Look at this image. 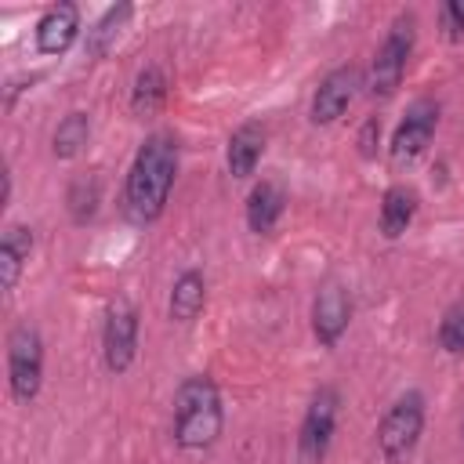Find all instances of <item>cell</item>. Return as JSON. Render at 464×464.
Instances as JSON below:
<instances>
[{"label": "cell", "mask_w": 464, "mask_h": 464, "mask_svg": "<svg viewBox=\"0 0 464 464\" xmlns=\"http://www.w3.org/2000/svg\"><path fill=\"white\" fill-rule=\"evenodd\" d=\"M203 301H207V283H203V276H199L196 268L181 272V276L174 279V290H170V319L192 323V319L199 315Z\"/></svg>", "instance_id": "16"}, {"label": "cell", "mask_w": 464, "mask_h": 464, "mask_svg": "<svg viewBox=\"0 0 464 464\" xmlns=\"http://www.w3.org/2000/svg\"><path fill=\"white\" fill-rule=\"evenodd\" d=\"M29 250H33V228L11 225L0 239V283H4V290H11L18 283V272H22V261L29 257Z\"/></svg>", "instance_id": "15"}, {"label": "cell", "mask_w": 464, "mask_h": 464, "mask_svg": "<svg viewBox=\"0 0 464 464\" xmlns=\"http://www.w3.org/2000/svg\"><path fill=\"white\" fill-rule=\"evenodd\" d=\"M167 98V80H163V69L160 65H145L134 80V94H130V109L134 116H156L160 105Z\"/></svg>", "instance_id": "17"}, {"label": "cell", "mask_w": 464, "mask_h": 464, "mask_svg": "<svg viewBox=\"0 0 464 464\" xmlns=\"http://www.w3.org/2000/svg\"><path fill=\"white\" fill-rule=\"evenodd\" d=\"M265 152V127L261 123H243L232 130L228 138V149H225V160H228V174L232 178H250L257 160Z\"/></svg>", "instance_id": "12"}, {"label": "cell", "mask_w": 464, "mask_h": 464, "mask_svg": "<svg viewBox=\"0 0 464 464\" xmlns=\"http://www.w3.org/2000/svg\"><path fill=\"white\" fill-rule=\"evenodd\" d=\"M439 344H442L450 355H460V352H464V304L446 308V315H442V323H439Z\"/></svg>", "instance_id": "21"}, {"label": "cell", "mask_w": 464, "mask_h": 464, "mask_svg": "<svg viewBox=\"0 0 464 464\" xmlns=\"http://www.w3.org/2000/svg\"><path fill=\"white\" fill-rule=\"evenodd\" d=\"M127 18H130V4L109 7V11L87 29V54H91V58H102V54L116 44V36H120V29L127 25Z\"/></svg>", "instance_id": "18"}, {"label": "cell", "mask_w": 464, "mask_h": 464, "mask_svg": "<svg viewBox=\"0 0 464 464\" xmlns=\"http://www.w3.org/2000/svg\"><path fill=\"white\" fill-rule=\"evenodd\" d=\"M442 25H446L450 40H460V36H464V0L442 4Z\"/></svg>", "instance_id": "22"}, {"label": "cell", "mask_w": 464, "mask_h": 464, "mask_svg": "<svg viewBox=\"0 0 464 464\" xmlns=\"http://www.w3.org/2000/svg\"><path fill=\"white\" fill-rule=\"evenodd\" d=\"M435 123H439V105L431 98H417L406 109L395 134H392V160L395 163H413L428 149V141L435 134Z\"/></svg>", "instance_id": "7"}, {"label": "cell", "mask_w": 464, "mask_h": 464, "mask_svg": "<svg viewBox=\"0 0 464 464\" xmlns=\"http://www.w3.org/2000/svg\"><path fill=\"white\" fill-rule=\"evenodd\" d=\"M69 214H72V221H91L94 218V210H98V199H102V192H98V178H76L72 185H69Z\"/></svg>", "instance_id": "20"}, {"label": "cell", "mask_w": 464, "mask_h": 464, "mask_svg": "<svg viewBox=\"0 0 464 464\" xmlns=\"http://www.w3.org/2000/svg\"><path fill=\"white\" fill-rule=\"evenodd\" d=\"M87 138H91V120H87V112H69V116L58 123V130H54V156H58V160L80 156L83 145H87Z\"/></svg>", "instance_id": "19"}, {"label": "cell", "mask_w": 464, "mask_h": 464, "mask_svg": "<svg viewBox=\"0 0 464 464\" xmlns=\"http://www.w3.org/2000/svg\"><path fill=\"white\" fill-rule=\"evenodd\" d=\"M417 214V192L410 185H392L381 199V232L388 239H399Z\"/></svg>", "instance_id": "14"}, {"label": "cell", "mask_w": 464, "mask_h": 464, "mask_svg": "<svg viewBox=\"0 0 464 464\" xmlns=\"http://www.w3.org/2000/svg\"><path fill=\"white\" fill-rule=\"evenodd\" d=\"M283 203H286L283 185H276V181L254 185V192L246 196V225H250V232H257V236L272 232L279 214H283Z\"/></svg>", "instance_id": "13"}, {"label": "cell", "mask_w": 464, "mask_h": 464, "mask_svg": "<svg viewBox=\"0 0 464 464\" xmlns=\"http://www.w3.org/2000/svg\"><path fill=\"white\" fill-rule=\"evenodd\" d=\"M348 319H352L348 294L337 283H326L312 304V330H315L319 344H337V337L348 330Z\"/></svg>", "instance_id": "10"}, {"label": "cell", "mask_w": 464, "mask_h": 464, "mask_svg": "<svg viewBox=\"0 0 464 464\" xmlns=\"http://www.w3.org/2000/svg\"><path fill=\"white\" fill-rule=\"evenodd\" d=\"M80 29V11L76 4H54L40 22H36V47L44 54H62Z\"/></svg>", "instance_id": "11"}, {"label": "cell", "mask_w": 464, "mask_h": 464, "mask_svg": "<svg viewBox=\"0 0 464 464\" xmlns=\"http://www.w3.org/2000/svg\"><path fill=\"white\" fill-rule=\"evenodd\" d=\"M420 428H424V395L420 392L399 395L388 406V413H384V420L377 428V442H381L384 460L399 464L402 457H410L417 439H420Z\"/></svg>", "instance_id": "3"}, {"label": "cell", "mask_w": 464, "mask_h": 464, "mask_svg": "<svg viewBox=\"0 0 464 464\" xmlns=\"http://www.w3.org/2000/svg\"><path fill=\"white\" fill-rule=\"evenodd\" d=\"M102 344H105V366L112 373H123L134 362V352H138V312L130 308V301L120 297V301L109 304Z\"/></svg>", "instance_id": "8"}, {"label": "cell", "mask_w": 464, "mask_h": 464, "mask_svg": "<svg viewBox=\"0 0 464 464\" xmlns=\"http://www.w3.org/2000/svg\"><path fill=\"white\" fill-rule=\"evenodd\" d=\"M178 174V145L167 134H149L127 174V214L138 225H149L163 214L170 185Z\"/></svg>", "instance_id": "1"}, {"label": "cell", "mask_w": 464, "mask_h": 464, "mask_svg": "<svg viewBox=\"0 0 464 464\" xmlns=\"http://www.w3.org/2000/svg\"><path fill=\"white\" fill-rule=\"evenodd\" d=\"M221 395L203 373L188 377L174 392V442L181 450H207L221 435Z\"/></svg>", "instance_id": "2"}, {"label": "cell", "mask_w": 464, "mask_h": 464, "mask_svg": "<svg viewBox=\"0 0 464 464\" xmlns=\"http://www.w3.org/2000/svg\"><path fill=\"white\" fill-rule=\"evenodd\" d=\"M377 138H381V120H366L362 130H359V152H362V156H373Z\"/></svg>", "instance_id": "23"}, {"label": "cell", "mask_w": 464, "mask_h": 464, "mask_svg": "<svg viewBox=\"0 0 464 464\" xmlns=\"http://www.w3.org/2000/svg\"><path fill=\"white\" fill-rule=\"evenodd\" d=\"M413 51V14H399L370 65V94L373 98H392L395 87L402 83V72H406V58Z\"/></svg>", "instance_id": "5"}, {"label": "cell", "mask_w": 464, "mask_h": 464, "mask_svg": "<svg viewBox=\"0 0 464 464\" xmlns=\"http://www.w3.org/2000/svg\"><path fill=\"white\" fill-rule=\"evenodd\" d=\"M359 87H362V76L355 65H337L334 72H326L312 98V123H334L352 105Z\"/></svg>", "instance_id": "9"}, {"label": "cell", "mask_w": 464, "mask_h": 464, "mask_svg": "<svg viewBox=\"0 0 464 464\" xmlns=\"http://www.w3.org/2000/svg\"><path fill=\"white\" fill-rule=\"evenodd\" d=\"M7 381H11V395L18 402H29L40 392L44 381V341L36 334V326L18 323L7 337Z\"/></svg>", "instance_id": "4"}, {"label": "cell", "mask_w": 464, "mask_h": 464, "mask_svg": "<svg viewBox=\"0 0 464 464\" xmlns=\"http://www.w3.org/2000/svg\"><path fill=\"white\" fill-rule=\"evenodd\" d=\"M337 388L323 384L308 410H304V420H301V435H297V464H323L326 460V450H330V439H334V424H337Z\"/></svg>", "instance_id": "6"}]
</instances>
